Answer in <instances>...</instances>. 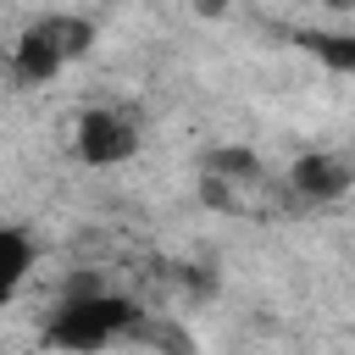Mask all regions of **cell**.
<instances>
[{"mask_svg": "<svg viewBox=\"0 0 355 355\" xmlns=\"http://www.w3.org/2000/svg\"><path fill=\"white\" fill-rule=\"evenodd\" d=\"M72 150L83 166H122L139 155V122L116 105H89L72 128Z\"/></svg>", "mask_w": 355, "mask_h": 355, "instance_id": "obj_3", "label": "cell"}, {"mask_svg": "<svg viewBox=\"0 0 355 355\" xmlns=\"http://www.w3.org/2000/svg\"><path fill=\"white\" fill-rule=\"evenodd\" d=\"M305 50L316 61H327L333 72H355V33H322V28H311L305 33Z\"/></svg>", "mask_w": 355, "mask_h": 355, "instance_id": "obj_6", "label": "cell"}, {"mask_svg": "<svg viewBox=\"0 0 355 355\" xmlns=\"http://www.w3.org/2000/svg\"><path fill=\"white\" fill-rule=\"evenodd\" d=\"M349 183H355V161L333 155V150H311L288 166V194L305 205H327V200L349 194Z\"/></svg>", "mask_w": 355, "mask_h": 355, "instance_id": "obj_4", "label": "cell"}, {"mask_svg": "<svg viewBox=\"0 0 355 355\" xmlns=\"http://www.w3.org/2000/svg\"><path fill=\"white\" fill-rule=\"evenodd\" d=\"M33 266H39V239L28 227H17V222H0V311L22 294Z\"/></svg>", "mask_w": 355, "mask_h": 355, "instance_id": "obj_5", "label": "cell"}, {"mask_svg": "<svg viewBox=\"0 0 355 355\" xmlns=\"http://www.w3.org/2000/svg\"><path fill=\"white\" fill-rule=\"evenodd\" d=\"M89 39H94V28H89L83 17H67V11L39 17V22L17 39V50H11V72H17V83H50L72 55L89 50Z\"/></svg>", "mask_w": 355, "mask_h": 355, "instance_id": "obj_2", "label": "cell"}, {"mask_svg": "<svg viewBox=\"0 0 355 355\" xmlns=\"http://www.w3.org/2000/svg\"><path fill=\"white\" fill-rule=\"evenodd\" d=\"M133 322H139V311H133L122 294H105V288L89 283V288H78V294H67V300L55 305L44 338H50L55 349H67V355H100L105 344L128 338Z\"/></svg>", "mask_w": 355, "mask_h": 355, "instance_id": "obj_1", "label": "cell"}]
</instances>
